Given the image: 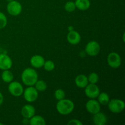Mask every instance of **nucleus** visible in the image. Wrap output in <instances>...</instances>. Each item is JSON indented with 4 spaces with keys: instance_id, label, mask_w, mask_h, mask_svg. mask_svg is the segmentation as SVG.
Masks as SVG:
<instances>
[{
    "instance_id": "2",
    "label": "nucleus",
    "mask_w": 125,
    "mask_h": 125,
    "mask_svg": "<svg viewBox=\"0 0 125 125\" xmlns=\"http://www.w3.org/2000/svg\"><path fill=\"white\" fill-rule=\"evenodd\" d=\"M74 109V104L69 99L59 100L56 104V109L60 114L66 115L72 113Z\"/></svg>"
},
{
    "instance_id": "9",
    "label": "nucleus",
    "mask_w": 125,
    "mask_h": 125,
    "mask_svg": "<svg viewBox=\"0 0 125 125\" xmlns=\"http://www.w3.org/2000/svg\"><path fill=\"white\" fill-rule=\"evenodd\" d=\"M100 93V88L96 84H90L85 87V94L90 99H95L98 97Z\"/></svg>"
},
{
    "instance_id": "19",
    "label": "nucleus",
    "mask_w": 125,
    "mask_h": 125,
    "mask_svg": "<svg viewBox=\"0 0 125 125\" xmlns=\"http://www.w3.org/2000/svg\"><path fill=\"white\" fill-rule=\"evenodd\" d=\"M1 79L4 83H10L13 79V74L9 70H3L1 74Z\"/></svg>"
},
{
    "instance_id": "15",
    "label": "nucleus",
    "mask_w": 125,
    "mask_h": 125,
    "mask_svg": "<svg viewBox=\"0 0 125 125\" xmlns=\"http://www.w3.org/2000/svg\"><path fill=\"white\" fill-rule=\"evenodd\" d=\"M107 118L106 115L103 112H100L94 114L93 122L96 125H104L107 123Z\"/></svg>"
},
{
    "instance_id": "22",
    "label": "nucleus",
    "mask_w": 125,
    "mask_h": 125,
    "mask_svg": "<svg viewBox=\"0 0 125 125\" xmlns=\"http://www.w3.org/2000/svg\"><path fill=\"white\" fill-rule=\"evenodd\" d=\"M43 67H44V69L47 72H51L55 68V64L53 61L51 60L45 61V63Z\"/></svg>"
},
{
    "instance_id": "5",
    "label": "nucleus",
    "mask_w": 125,
    "mask_h": 125,
    "mask_svg": "<svg viewBox=\"0 0 125 125\" xmlns=\"http://www.w3.org/2000/svg\"><path fill=\"white\" fill-rule=\"evenodd\" d=\"M8 90L10 94L15 97L21 96L24 92L23 85L17 81L10 82L8 86Z\"/></svg>"
},
{
    "instance_id": "17",
    "label": "nucleus",
    "mask_w": 125,
    "mask_h": 125,
    "mask_svg": "<svg viewBox=\"0 0 125 125\" xmlns=\"http://www.w3.org/2000/svg\"><path fill=\"white\" fill-rule=\"evenodd\" d=\"M74 3L76 8L82 11L87 10L90 7V2L89 0H76Z\"/></svg>"
},
{
    "instance_id": "12",
    "label": "nucleus",
    "mask_w": 125,
    "mask_h": 125,
    "mask_svg": "<svg viewBox=\"0 0 125 125\" xmlns=\"http://www.w3.org/2000/svg\"><path fill=\"white\" fill-rule=\"evenodd\" d=\"M35 114V109L34 106L31 104H26L21 110V114L23 118L30 119Z\"/></svg>"
},
{
    "instance_id": "31",
    "label": "nucleus",
    "mask_w": 125,
    "mask_h": 125,
    "mask_svg": "<svg viewBox=\"0 0 125 125\" xmlns=\"http://www.w3.org/2000/svg\"><path fill=\"white\" fill-rule=\"evenodd\" d=\"M0 125H3V123H0Z\"/></svg>"
},
{
    "instance_id": "26",
    "label": "nucleus",
    "mask_w": 125,
    "mask_h": 125,
    "mask_svg": "<svg viewBox=\"0 0 125 125\" xmlns=\"http://www.w3.org/2000/svg\"><path fill=\"white\" fill-rule=\"evenodd\" d=\"M7 18L6 15L0 12V29L4 28L7 26Z\"/></svg>"
},
{
    "instance_id": "27",
    "label": "nucleus",
    "mask_w": 125,
    "mask_h": 125,
    "mask_svg": "<svg viewBox=\"0 0 125 125\" xmlns=\"http://www.w3.org/2000/svg\"><path fill=\"white\" fill-rule=\"evenodd\" d=\"M68 125H83V123L78 119L70 120L67 123Z\"/></svg>"
},
{
    "instance_id": "23",
    "label": "nucleus",
    "mask_w": 125,
    "mask_h": 125,
    "mask_svg": "<svg viewBox=\"0 0 125 125\" xmlns=\"http://www.w3.org/2000/svg\"><path fill=\"white\" fill-rule=\"evenodd\" d=\"M64 8L65 10L67 12H72L75 10V9H76V7L74 2H73V1H68L65 4Z\"/></svg>"
},
{
    "instance_id": "4",
    "label": "nucleus",
    "mask_w": 125,
    "mask_h": 125,
    "mask_svg": "<svg viewBox=\"0 0 125 125\" xmlns=\"http://www.w3.org/2000/svg\"><path fill=\"white\" fill-rule=\"evenodd\" d=\"M23 7L20 2L13 0L9 2L7 6V11L10 15L17 16L19 15L21 12Z\"/></svg>"
},
{
    "instance_id": "7",
    "label": "nucleus",
    "mask_w": 125,
    "mask_h": 125,
    "mask_svg": "<svg viewBox=\"0 0 125 125\" xmlns=\"http://www.w3.org/2000/svg\"><path fill=\"white\" fill-rule=\"evenodd\" d=\"M107 63L112 68H119L122 64V58L118 53L112 52L107 56Z\"/></svg>"
},
{
    "instance_id": "6",
    "label": "nucleus",
    "mask_w": 125,
    "mask_h": 125,
    "mask_svg": "<svg viewBox=\"0 0 125 125\" xmlns=\"http://www.w3.org/2000/svg\"><path fill=\"white\" fill-rule=\"evenodd\" d=\"M23 96L24 100L29 103H32L36 101L38 98L39 93L35 87L29 86L23 92Z\"/></svg>"
},
{
    "instance_id": "10",
    "label": "nucleus",
    "mask_w": 125,
    "mask_h": 125,
    "mask_svg": "<svg viewBox=\"0 0 125 125\" xmlns=\"http://www.w3.org/2000/svg\"><path fill=\"white\" fill-rule=\"evenodd\" d=\"M85 108L89 113L94 115L101 111V104L97 100L90 99L86 103Z\"/></svg>"
},
{
    "instance_id": "11",
    "label": "nucleus",
    "mask_w": 125,
    "mask_h": 125,
    "mask_svg": "<svg viewBox=\"0 0 125 125\" xmlns=\"http://www.w3.org/2000/svg\"><path fill=\"white\" fill-rule=\"evenodd\" d=\"M13 62L10 57L4 53L0 54V70H10L12 67Z\"/></svg>"
},
{
    "instance_id": "28",
    "label": "nucleus",
    "mask_w": 125,
    "mask_h": 125,
    "mask_svg": "<svg viewBox=\"0 0 125 125\" xmlns=\"http://www.w3.org/2000/svg\"><path fill=\"white\" fill-rule=\"evenodd\" d=\"M3 101H4L3 95H2V93L0 92V106H1V105H2V104L3 103Z\"/></svg>"
},
{
    "instance_id": "25",
    "label": "nucleus",
    "mask_w": 125,
    "mask_h": 125,
    "mask_svg": "<svg viewBox=\"0 0 125 125\" xmlns=\"http://www.w3.org/2000/svg\"><path fill=\"white\" fill-rule=\"evenodd\" d=\"M54 97L57 100H61L65 97V93L62 89H58L54 92Z\"/></svg>"
},
{
    "instance_id": "1",
    "label": "nucleus",
    "mask_w": 125,
    "mask_h": 125,
    "mask_svg": "<svg viewBox=\"0 0 125 125\" xmlns=\"http://www.w3.org/2000/svg\"><path fill=\"white\" fill-rule=\"evenodd\" d=\"M21 78L24 85L33 86L38 80V74L32 68H27L22 72Z\"/></svg>"
},
{
    "instance_id": "30",
    "label": "nucleus",
    "mask_w": 125,
    "mask_h": 125,
    "mask_svg": "<svg viewBox=\"0 0 125 125\" xmlns=\"http://www.w3.org/2000/svg\"><path fill=\"white\" fill-rule=\"evenodd\" d=\"M6 1H8V2H10V1H13V0H6Z\"/></svg>"
},
{
    "instance_id": "13",
    "label": "nucleus",
    "mask_w": 125,
    "mask_h": 125,
    "mask_svg": "<svg viewBox=\"0 0 125 125\" xmlns=\"http://www.w3.org/2000/svg\"><path fill=\"white\" fill-rule=\"evenodd\" d=\"M67 39L69 43L75 45H78V43H80L81 37L78 32L73 30L72 31H69L68 35H67Z\"/></svg>"
},
{
    "instance_id": "21",
    "label": "nucleus",
    "mask_w": 125,
    "mask_h": 125,
    "mask_svg": "<svg viewBox=\"0 0 125 125\" xmlns=\"http://www.w3.org/2000/svg\"><path fill=\"white\" fill-rule=\"evenodd\" d=\"M34 85L38 92H44L47 89V84L43 80H37Z\"/></svg>"
},
{
    "instance_id": "14",
    "label": "nucleus",
    "mask_w": 125,
    "mask_h": 125,
    "mask_svg": "<svg viewBox=\"0 0 125 125\" xmlns=\"http://www.w3.org/2000/svg\"><path fill=\"white\" fill-rule=\"evenodd\" d=\"M45 59L40 55H34L31 58L30 63L32 67L35 68H40L43 66Z\"/></svg>"
},
{
    "instance_id": "3",
    "label": "nucleus",
    "mask_w": 125,
    "mask_h": 125,
    "mask_svg": "<svg viewBox=\"0 0 125 125\" xmlns=\"http://www.w3.org/2000/svg\"><path fill=\"white\" fill-rule=\"evenodd\" d=\"M107 105L109 111L115 114L121 113L124 111L125 108V102L120 99H113L110 100Z\"/></svg>"
},
{
    "instance_id": "18",
    "label": "nucleus",
    "mask_w": 125,
    "mask_h": 125,
    "mask_svg": "<svg viewBox=\"0 0 125 125\" xmlns=\"http://www.w3.org/2000/svg\"><path fill=\"white\" fill-rule=\"evenodd\" d=\"M29 124L31 125H45L46 122L42 116L34 115L29 119Z\"/></svg>"
},
{
    "instance_id": "29",
    "label": "nucleus",
    "mask_w": 125,
    "mask_h": 125,
    "mask_svg": "<svg viewBox=\"0 0 125 125\" xmlns=\"http://www.w3.org/2000/svg\"><path fill=\"white\" fill-rule=\"evenodd\" d=\"M73 30H74V29H73V26H69V27H68V31H73Z\"/></svg>"
},
{
    "instance_id": "24",
    "label": "nucleus",
    "mask_w": 125,
    "mask_h": 125,
    "mask_svg": "<svg viewBox=\"0 0 125 125\" xmlns=\"http://www.w3.org/2000/svg\"><path fill=\"white\" fill-rule=\"evenodd\" d=\"M88 81L90 84H96L99 81V76L97 73H91L87 77Z\"/></svg>"
},
{
    "instance_id": "8",
    "label": "nucleus",
    "mask_w": 125,
    "mask_h": 125,
    "mask_svg": "<svg viewBox=\"0 0 125 125\" xmlns=\"http://www.w3.org/2000/svg\"><path fill=\"white\" fill-rule=\"evenodd\" d=\"M101 50L100 45L97 42L90 41L87 44L85 48V52L90 56H95L99 54Z\"/></svg>"
},
{
    "instance_id": "16",
    "label": "nucleus",
    "mask_w": 125,
    "mask_h": 125,
    "mask_svg": "<svg viewBox=\"0 0 125 125\" xmlns=\"http://www.w3.org/2000/svg\"><path fill=\"white\" fill-rule=\"evenodd\" d=\"M74 83L78 87L81 89H84L89 84L87 76L83 74H79L77 76L74 80Z\"/></svg>"
},
{
    "instance_id": "20",
    "label": "nucleus",
    "mask_w": 125,
    "mask_h": 125,
    "mask_svg": "<svg viewBox=\"0 0 125 125\" xmlns=\"http://www.w3.org/2000/svg\"><path fill=\"white\" fill-rule=\"evenodd\" d=\"M98 101L101 105H107L110 101V97L106 92H100L98 96Z\"/></svg>"
}]
</instances>
